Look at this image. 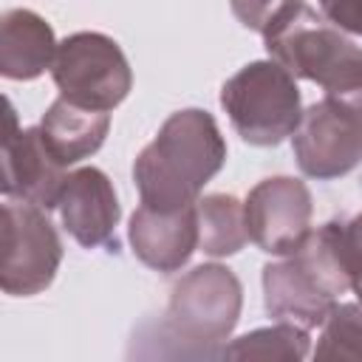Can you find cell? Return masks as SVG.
I'll use <instances>...</instances> for the list:
<instances>
[{"label": "cell", "mask_w": 362, "mask_h": 362, "mask_svg": "<svg viewBox=\"0 0 362 362\" xmlns=\"http://www.w3.org/2000/svg\"><path fill=\"white\" fill-rule=\"evenodd\" d=\"M337 246H339V257H342L348 283L362 305V212L348 221L337 218Z\"/></svg>", "instance_id": "obj_19"}, {"label": "cell", "mask_w": 362, "mask_h": 362, "mask_svg": "<svg viewBox=\"0 0 362 362\" xmlns=\"http://www.w3.org/2000/svg\"><path fill=\"white\" fill-rule=\"evenodd\" d=\"M311 212V192L300 178H263L249 189L243 201L246 235L260 252L288 257L308 240Z\"/></svg>", "instance_id": "obj_8"}, {"label": "cell", "mask_w": 362, "mask_h": 362, "mask_svg": "<svg viewBox=\"0 0 362 362\" xmlns=\"http://www.w3.org/2000/svg\"><path fill=\"white\" fill-rule=\"evenodd\" d=\"M59 221L68 235L85 246H113L116 249V223H119V201L113 181L99 167H79L68 175L59 201Z\"/></svg>", "instance_id": "obj_11"}, {"label": "cell", "mask_w": 362, "mask_h": 362, "mask_svg": "<svg viewBox=\"0 0 362 362\" xmlns=\"http://www.w3.org/2000/svg\"><path fill=\"white\" fill-rule=\"evenodd\" d=\"M291 147L303 175L317 181L348 175L362 164V116L320 99L303 110Z\"/></svg>", "instance_id": "obj_9"}, {"label": "cell", "mask_w": 362, "mask_h": 362, "mask_svg": "<svg viewBox=\"0 0 362 362\" xmlns=\"http://www.w3.org/2000/svg\"><path fill=\"white\" fill-rule=\"evenodd\" d=\"M62 263V240L48 215L31 204H3V269L0 286L11 297L48 288Z\"/></svg>", "instance_id": "obj_7"}, {"label": "cell", "mask_w": 362, "mask_h": 362, "mask_svg": "<svg viewBox=\"0 0 362 362\" xmlns=\"http://www.w3.org/2000/svg\"><path fill=\"white\" fill-rule=\"evenodd\" d=\"M240 305L243 286L235 272L221 263H201L173 286L164 320L189 339L221 345L235 331Z\"/></svg>", "instance_id": "obj_6"}, {"label": "cell", "mask_w": 362, "mask_h": 362, "mask_svg": "<svg viewBox=\"0 0 362 362\" xmlns=\"http://www.w3.org/2000/svg\"><path fill=\"white\" fill-rule=\"evenodd\" d=\"M249 240L243 204L235 195L215 192L198 201V249L209 257H229Z\"/></svg>", "instance_id": "obj_17"}, {"label": "cell", "mask_w": 362, "mask_h": 362, "mask_svg": "<svg viewBox=\"0 0 362 362\" xmlns=\"http://www.w3.org/2000/svg\"><path fill=\"white\" fill-rule=\"evenodd\" d=\"M311 362H362V305L337 303L322 322Z\"/></svg>", "instance_id": "obj_18"}, {"label": "cell", "mask_w": 362, "mask_h": 362, "mask_svg": "<svg viewBox=\"0 0 362 362\" xmlns=\"http://www.w3.org/2000/svg\"><path fill=\"white\" fill-rule=\"evenodd\" d=\"M223 161L226 141L212 113L201 107L170 113L133 164L141 206L158 212L195 206L201 189L221 173Z\"/></svg>", "instance_id": "obj_2"}, {"label": "cell", "mask_w": 362, "mask_h": 362, "mask_svg": "<svg viewBox=\"0 0 362 362\" xmlns=\"http://www.w3.org/2000/svg\"><path fill=\"white\" fill-rule=\"evenodd\" d=\"M107 130H110V113L85 110L62 96L54 99L40 119L42 141L59 167H71L93 156L105 144Z\"/></svg>", "instance_id": "obj_14"}, {"label": "cell", "mask_w": 362, "mask_h": 362, "mask_svg": "<svg viewBox=\"0 0 362 362\" xmlns=\"http://www.w3.org/2000/svg\"><path fill=\"white\" fill-rule=\"evenodd\" d=\"M246 28L260 31L263 45L294 79H311L325 99L362 116V48L337 31L308 3H235Z\"/></svg>", "instance_id": "obj_1"}, {"label": "cell", "mask_w": 362, "mask_h": 362, "mask_svg": "<svg viewBox=\"0 0 362 362\" xmlns=\"http://www.w3.org/2000/svg\"><path fill=\"white\" fill-rule=\"evenodd\" d=\"M6 139H3V195L6 201L31 204L37 209H57L59 192L68 181L65 167L48 153L40 127H17L11 102H6Z\"/></svg>", "instance_id": "obj_10"}, {"label": "cell", "mask_w": 362, "mask_h": 362, "mask_svg": "<svg viewBox=\"0 0 362 362\" xmlns=\"http://www.w3.org/2000/svg\"><path fill=\"white\" fill-rule=\"evenodd\" d=\"M221 107L235 133L255 147H277L303 122L297 79L272 59H257L232 74L221 88Z\"/></svg>", "instance_id": "obj_4"}, {"label": "cell", "mask_w": 362, "mask_h": 362, "mask_svg": "<svg viewBox=\"0 0 362 362\" xmlns=\"http://www.w3.org/2000/svg\"><path fill=\"white\" fill-rule=\"evenodd\" d=\"M221 348L178 334L167 320H147L130 337L127 362H221Z\"/></svg>", "instance_id": "obj_16"}, {"label": "cell", "mask_w": 362, "mask_h": 362, "mask_svg": "<svg viewBox=\"0 0 362 362\" xmlns=\"http://www.w3.org/2000/svg\"><path fill=\"white\" fill-rule=\"evenodd\" d=\"M59 96L85 110L107 113L133 88V71L119 42L99 31H76L57 48L51 65Z\"/></svg>", "instance_id": "obj_5"}, {"label": "cell", "mask_w": 362, "mask_h": 362, "mask_svg": "<svg viewBox=\"0 0 362 362\" xmlns=\"http://www.w3.org/2000/svg\"><path fill=\"white\" fill-rule=\"evenodd\" d=\"M320 14L337 28V31H351L362 37V3H348V0H328L320 3Z\"/></svg>", "instance_id": "obj_20"}, {"label": "cell", "mask_w": 362, "mask_h": 362, "mask_svg": "<svg viewBox=\"0 0 362 362\" xmlns=\"http://www.w3.org/2000/svg\"><path fill=\"white\" fill-rule=\"evenodd\" d=\"M345 288H351V283L337 246V218L314 229L294 255L263 266V303L269 317L305 331L328 320Z\"/></svg>", "instance_id": "obj_3"}, {"label": "cell", "mask_w": 362, "mask_h": 362, "mask_svg": "<svg viewBox=\"0 0 362 362\" xmlns=\"http://www.w3.org/2000/svg\"><path fill=\"white\" fill-rule=\"evenodd\" d=\"M127 238L133 255L144 266L161 274H173L187 266L192 252L198 249V204L178 212L139 206L130 215Z\"/></svg>", "instance_id": "obj_12"}, {"label": "cell", "mask_w": 362, "mask_h": 362, "mask_svg": "<svg viewBox=\"0 0 362 362\" xmlns=\"http://www.w3.org/2000/svg\"><path fill=\"white\" fill-rule=\"evenodd\" d=\"M311 348L308 331L291 322L255 328L221 348V362H303Z\"/></svg>", "instance_id": "obj_15"}, {"label": "cell", "mask_w": 362, "mask_h": 362, "mask_svg": "<svg viewBox=\"0 0 362 362\" xmlns=\"http://www.w3.org/2000/svg\"><path fill=\"white\" fill-rule=\"evenodd\" d=\"M54 28L31 8H11L0 17V74L6 79H37L57 57Z\"/></svg>", "instance_id": "obj_13"}]
</instances>
